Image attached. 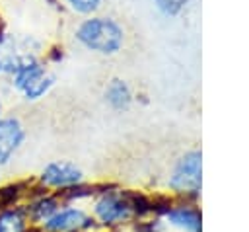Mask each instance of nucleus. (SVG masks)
I'll return each mask as SVG.
<instances>
[{
	"label": "nucleus",
	"mask_w": 249,
	"mask_h": 232,
	"mask_svg": "<svg viewBox=\"0 0 249 232\" xmlns=\"http://www.w3.org/2000/svg\"><path fill=\"white\" fill-rule=\"evenodd\" d=\"M91 216L101 232H123L134 222V213L126 197V189L117 185H101L91 199Z\"/></svg>",
	"instance_id": "nucleus-1"
},
{
	"label": "nucleus",
	"mask_w": 249,
	"mask_h": 232,
	"mask_svg": "<svg viewBox=\"0 0 249 232\" xmlns=\"http://www.w3.org/2000/svg\"><path fill=\"white\" fill-rule=\"evenodd\" d=\"M165 187L173 199L198 203L202 193V152L200 148L185 150L169 170Z\"/></svg>",
	"instance_id": "nucleus-2"
},
{
	"label": "nucleus",
	"mask_w": 249,
	"mask_h": 232,
	"mask_svg": "<svg viewBox=\"0 0 249 232\" xmlns=\"http://www.w3.org/2000/svg\"><path fill=\"white\" fill-rule=\"evenodd\" d=\"M76 39L89 51L99 55H115L124 43L123 27L111 18H88L76 29Z\"/></svg>",
	"instance_id": "nucleus-3"
},
{
	"label": "nucleus",
	"mask_w": 249,
	"mask_h": 232,
	"mask_svg": "<svg viewBox=\"0 0 249 232\" xmlns=\"http://www.w3.org/2000/svg\"><path fill=\"white\" fill-rule=\"evenodd\" d=\"M41 232H101L91 213L80 205H62L49 220L39 226Z\"/></svg>",
	"instance_id": "nucleus-4"
},
{
	"label": "nucleus",
	"mask_w": 249,
	"mask_h": 232,
	"mask_svg": "<svg viewBox=\"0 0 249 232\" xmlns=\"http://www.w3.org/2000/svg\"><path fill=\"white\" fill-rule=\"evenodd\" d=\"M14 86L25 94L27 99H39L51 90L54 78L45 72V66L35 58L18 62L14 68Z\"/></svg>",
	"instance_id": "nucleus-5"
},
{
	"label": "nucleus",
	"mask_w": 249,
	"mask_h": 232,
	"mask_svg": "<svg viewBox=\"0 0 249 232\" xmlns=\"http://www.w3.org/2000/svg\"><path fill=\"white\" fill-rule=\"evenodd\" d=\"M161 220L169 232H202V211L195 201L173 199Z\"/></svg>",
	"instance_id": "nucleus-6"
},
{
	"label": "nucleus",
	"mask_w": 249,
	"mask_h": 232,
	"mask_svg": "<svg viewBox=\"0 0 249 232\" xmlns=\"http://www.w3.org/2000/svg\"><path fill=\"white\" fill-rule=\"evenodd\" d=\"M82 181H84V172L76 164L66 160H56L47 164L39 175V183L45 189H58V191H64Z\"/></svg>",
	"instance_id": "nucleus-7"
},
{
	"label": "nucleus",
	"mask_w": 249,
	"mask_h": 232,
	"mask_svg": "<svg viewBox=\"0 0 249 232\" xmlns=\"http://www.w3.org/2000/svg\"><path fill=\"white\" fill-rule=\"evenodd\" d=\"M23 138H25V133L18 119L14 117L0 119V168L14 158Z\"/></svg>",
	"instance_id": "nucleus-8"
},
{
	"label": "nucleus",
	"mask_w": 249,
	"mask_h": 232,
	"mask_svg": "<svg viewBox=\"0 0 249 232\" xmlns=\"http://www.w3.org/2000/svg\"><path fill=\"white\" fill-rule=\"evenodd\" d=\"M62 207V201L58 199V195H49L47 191L39 197H35L33 201H29V205L25 207V214L27 220L31 224H43L45 220H49L58 209Z\"/></svg>",
	"instance_id": "nucleus-9"
},
{
	"label": "nucleus",
	"mask_w": 249,
	"mask_h": 232,
	"mask_svg": "<svg viewBox=\"0 0 249 232\" xmlns=\"http://www.w3.org/2000/svg\"><path fill=\"white\" fill-rule=\"evenodd\" d=\"M105 101L113 109H117V111L128 109L130 103H132V92H130L128 84L124 80H121V78L111 80L109 86H107V90H105Z\"/></svg>",
	"instance_id": "nucleus-10"
},
{
	"label": "nucleus",
	"mask_w": 249,
	"mask_h": 232,
	"mask_svg": "<svg viewBox=\"0 0 249 232\" xmlns=\"http://www.w3.org/2000/svg\"><path fill=\"white\" fill-rule=\"evenodd\" d=\"M29 220L25 209L10 207L0 211V232H27Z\"/></svg>",
	"instance_id": "nucleus-11"
},
{
	"label": "nucleus",
	"mask_w": 249,
	"mask_h": 232,
	"mask_svg": "<svg viewBox=\"0 0 249 232\" xmlns=\"http://www.w3.org/2000/svg\"><path fill=\"white\" fill-rule=\"evenodd\" d=\"M154 2L163 16H179L193 0H154Z\"/></svg>",
	"instance_id": "nucleus-12"
},
{
	"label": "nucleus",
	"mask_w": 249,
	"mask_h": 232,
	"mask_svg": "<svg viewBox=\"0 0 249 232\" xmlns=\"http://www.w3.org/2000/svg\"><path fill=\"white\" fill-rule=\"evenodd\" d=\"M78 14H91L101 6V0H64Z\"/></svg>",
	"instance_id": "nucleus-13"
},
{
	"label": "nucleus",
	"mask_w": 249,
	"mask_h": 232,
	"mask_svg": "<svg viewBox=\"0 0 249 232\" xmlns=\"http://www.w3.org/2000/svg\"><path fill=\"white\" fill-rule=\"evenodd\" d=\"M49 2H51V4H54V2H56V0H49Z\"/></svg>",
	"instance_id": "nucleus-14"
},
{
	"label": "nucleus",
	"mask_w": 249,
	"mask_h": 232,
	"mask_svg": "<svg viewBox=\"0 0 249 232\" xmlns=\"http://www.w3.org/2000/svg\"><path fill=\"white\" fill-rule=\"evenodd\" d=\"M0 70H2V60H0Z\"/></svg>",
	"instance_id": "nucleus-15"
}]
</instances>
